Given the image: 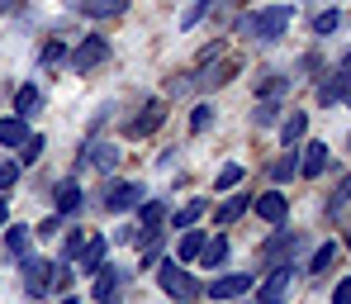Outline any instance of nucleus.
Returning a JSON list of instances; mask_svg holds the SVG:
<instances>
[{"label":"nucleus","mask_w":351,"mask_h":304,"mask_svg":"<svg viewBox=\"0 0 351 304\" xmlns=\"http://www.w3.org/2000/svg\"><path fill=\"white\" fill-rule=\"evenodd\" d=\"M62 304H81V300H76V295H71V290H66V295H62Z\"/></svg>","instance_id":"49530a36"},{"label":"nucleus","mask_w":351,"mask_h":304,"mask_svg":"<svg viewBox=\"0 0 351 304\" xmlns=\"http://www.w3.org/2000/svg\"><path fill=\"white\" fill-rule=\"evenodd\" d=\"M294 76H280V71H266L261 81H256V100H276V95H285L290 91Z\"/></svg>","instance_id":"cd10ccee"},{"label":"nucleus","mask_w":351,"mask_h":304,"mask_svg":"<svg viewBox=\"0 0 351 304\" xmlns=\"http://www.w3.org/2000/svg\"><path fill=\"white\" fill-rule=\"evenodd\" d=\"M10 224V204H5V195H0V229Z\"/></svg>","instance_id":"c03bdc74"},{"label":"nucleus","mask_w":351,"mask_h":304,"mask_svg":"<svg viewBox=\"0 0 351 304\" xmlns=\"http://www.w3.org/2000/svg\"><path fill=\"white\" fill-rule=\"evenodd\" d=\"M347 204H351V172L337 181V190L328 195V219H342V209H347Z\"/></svg>","instance_id":"7c9ffc66"},{"label":"nucleus","mask_w":351,"mask_h":304,"mask_svg":"<svg viewBox=\"0 0 351 304\" xmlns=\"http://www.w3.org/2000/svg\"><path fill=\"white\" fill-rule=\"evenodd\" d=\"M347 91H351V53H342V67L328 81H318V105H337V100H347Z\"/></svg>","instance_id":"9b49d317"},{"label":"nucleus","mask_w":351,"mask_h":304,"mask_svg":"<svg viewBox=\"0 0 351 304\" xmlns=\"http://www.w3.org/2000/svg\"><path fill=\"white\" fill-rule=\"evenodd\" d=\"M294 290V261H276L271 276L256 285V304H285Z\"/></svg>","instance_id":"20e7f679"},{"label":"nucleus","mask_w":351,"mask_h":304,"mask_svg":"<svg viewBox=\"0 0 351 304\" xmlns=\"http://www.w3.org/2000/svg\"><path fill=\"white\" fill-rule=\"evenodd\" d=\"M242 176H247V172H242L237 162H228V167L214 176V190H233V185H242Z\"/></svg>","instance_id":"e433bc0d"},{"label":"nucleus","mask_w":351,"mask_h":304,"mask_svg":"<svg viewBox=\"0 0 351 304\" xmlns=\"http://www.w3.org/2000/svg\"><path fill=\"white\" fill-rule=\"evenodd\" d=\"M347 252H351V233H347Z\"/></svg>","instance_id":"8fccbe9b"},{"label":"nucleus","mask_w":351,"mask_h":304,"mask_svg":"<svg viewBox=\"0 0 351 304\" xmlns=\"http://www.w3.org/2000/svg\"><path fill=\"white\" fill-rule=\"evenodd\" d=\"M105 261H110V238H105V233H95V238H86V247H81L76 271H81V276H95Z\"/></svg>","instance_id":"f8f14e48"},{"label":"nucleus","mask_w":351,"mask_h":304,"mask_svg":"<svg viewBox=\"0 0 351 304\" xmlns=\"http://www.w3.org/2000/svg\"><path fill=\"white\" fill-rule=\"evenodd\" d=\"M76 14H90V19H119L128 10V0H66Z\"/></svg>","instance_id":"dca6fc26"},{"label":"nucleus","mask_w":351,"mask_h":304,"mask_svg":"<svg viewBox=\"0 0 351 304\" xmlns=\"http://www.w3.org/2000/svg\"><path fill=\"white\" fill-rule=\"evenodd\" d=\"M14 181H19V162H0V195L14 190Z\"/></svg>","instance_id":"a19ab883"},{"label":"nucleus","mask_w":351,"mask_h":304,"mask_svg":"<svg viewBox=\"0 0 351 304\" xmlns=\"http://www.w3.org/2000/svg\"><path fill=\"white\" fill-rule=\"evenodd\" d=\"M105 58H110V38H105V34H86V38L71 48L66 67H71L76 76H86V71H95V67H100Z\"/></svg>","instance_id":"7ed1b4c3"},{"label":"nucleus","mask_w":351,"mask_h":304,"mask_svg":"<svg viewBox=\"0 0 351 304\" xmlns=\"http://www.w3.org/2000/svg\"><path fill=\"white\" fill-rule=\"evenodd\" d=\"M304 157H299V176L304 181H318L323 172H328V143H308V148H299Z\"/></svg>","instance_id":"4468645a"},{"label":"nucleus","mask_w":351,"mask_h":304,"mask_svg":"<svg viewBox=\"0 0 351 304\" xmlns=\"http://www.w3.org/2000/svg\"><path fill=\"white\" fill-rule=\"evenodd\" d=\"M157 285H162V295L167 300H176V304H195L199 295H204V285L190 276V266L185 261H157Z\"/></svg>","instance_id":"f03ea898"},{"label":"nucleus","mask_w":351,"mask_h":304,"mask_svg":"<svg viewBox=\"0 0 351 304\" xmlns=\"http://www.w3.org/2000/svg\"><path fill=\"white\" fill-rule=\"evenodd\" d=\"M100 304H119V295H110V300H100Z\"/></svg>","instance_id":"de8ad7c7"},{"label":"nucleus","mask_w":351,"mask_h":304,"mask_svg":"<svg viewBox=\"0 0 351 304\" xmlns=\"http://www.w3.org/2000/svg\"><path fill=\"white\" fill-rule=\"evenodd\" d=\"M199 219H204V200H190V204H185V209L171 219V229H195Z\"/></svg>","instance_id":"72a5a7b5"},{"label":"nucleus","mask_w":351,"mask_h":304,"mask_svg":"<svg viewBox=\"0 0 351 304\" xmlns=\"http://www.w3.org/2000/svg\"><path fill=\"white\" fill-rule=\"evenodd\" d=\"M347 105H351V91H347Z\"/></svg>","instance_id":"3c124183"},{"label":"nucleus","mask_w":351,"mask_h":304,"mask_svg":"<svg viewBox=\"0 0 351 304\" xmlns=\"http://www.w3.org/2000/svg\"><path fill=\"white\" fill-rule=\"evenodd\" d=\"M299 176V148H285V157H276L271 162V181L276 185H290Z\"/></svg>","instance_id":"4be33fe9"},{"label":"nucleus","mask_w":351,"mask_h":304,"mask_svg":"<svg viewBox=\"0 0 351 304\" xmlns=\"http://www.w3.org/2000/svg\"><path fill=\"white\" fill-rule=\"evenodd\" d=\"M280 119H285L280 100H256V105H252V124H256V128H280Z\"/></svg>","instance_id":"5701e85b"},{"label":"nucleus","mask_w":351,"mask_h":304,"mask_svg":"<svg viewBox=\"0 0 351 304\" xmlns=\"http://www.w3.org/2000/svg\"><path fill=\"white\" fill-rule=\"evenodd\" d=\"M29 138V119L24 115H0V148H19Z\"/></svg>","instance_id":"aec40b11"},{"label":"nucleus","mask_w":351,"mask_h":304,"mask_svg":"<svg viewBox=\"0 0 351 304\" xmlns=\"http://www.w3.org/2000/svg\"><path fill=\"white\" fill-rule=\"evenodd\" d=\"M86 167H95L100 176H110L119 167V148L114 143H90V148H86Z\"/></svg>","instance_id":"6ab92c4d"},{"label":"nucleus","mask_w":351,"mask_h":304,"mask_svg":"<svg viewBox=\"0 0 351 304\" xmlns=\"http://www.w3.org/2000/svg\"><path fill=\"white\" fill-rule=\"evenodd\" d=\"M195 91V71H176L167 76V95H190Z\"/></svg>","instance_id":"4c0bfd02"},{"label":"nucleus","mask_w":351,"mask_h":304,"mask_svg":"<svg viewBox=\"0 0 351 304\" xmlns=\"http://www.w3.org/2000/svg\"><path fill=\"white\" fill-rule=\"evenodd\" d=\"M38 105H43V91H38L34 81H24V86L14 91V115H24V119H29V115H38Z\"/></svg>","instance_id":"b1692460"},{"label":"nucleus","mask_w":351,"mask_h":304,"mask_svg":"<svg viewBox=\"0 0 351 304\" xmlns=\"http://www.w3.org/2000/svg\"><path fill=\"white\" fill-rule=\"evenodd\" d=\"M237 71H242V58H223L219 67H209V71H195V91H219V86H228Z\"/></svg>","instance_id":"ddd939ff"},{"label":"nucleus","mask_w":351,"mask_h":304,"mask_svg":"<svg viewBox=\"0 0 351 304\" xmlns=\"http://www.w3.org/2000/svg\"><path fill=\"white\" fill-rule=\"evenodd\" d=\"M119 281H123V271L105 261V266L95 271V285H90V295H95V304H100V300H110V295H119Z\"/></svg>","instance_id":"412c9836"},{"label":"nucleus","mask_w":351,"mask_h":304,"mask_svg":"<svg viewBox=\"0 0 351 304\" xmlns=\"http://www.w3.org/2000/svg\"><path fill=\"white\" fill-rule=\"evenodd\" d=\"M252 214H256L261 224H271V229H276V224H285V219H290V195H285V190H266V195H256V200H252Z\"/></svg>","instance_id":"1a4fd4ad"},{"label":"nucleus","mask_w":351,"mask_h":304,"mask_svg":"<svg viewBox=\"0 0 351 304\" xmlns=\"http://www.w3.org/2000/svg\"><path fill=\"white\" fill-rule=\"evenodd\" d=\"M304 133H308V115H299V110H290V115L280 119V143H285V148H294V143H299Z\"/></svg>","instance_id":"bb28decb"},{"label":"nucleus","mask_w":351,"mask_h":304,"mask_svg":"<svg viewBox=\"0 0 351 304\" xmlns=\"http://www.w3.org/2000/svg\"><path fill=\"white\" fill-rule=\"evenodd\" d=\"M294 247H304V238H299V233H290L285 224H276V233H271L266 243L256 247V257H261L266 266H276V261H290V252H294Z\"/></svg>","instance_id":"6e6552de"},{"label":"nucleus","mask_w":351,"mask_h":304,"mask_svg":"<svg viewBox=\"0 0 351 304\" xmlns=\"http://www.w3.org/2000/svg\"><path fill=\"white\" fill-rule=\"evenodd\" d=\"M247 209H252V195H247V190H242V195H228V200L214 209V224H219V229H233Z\"/></svg>","instance_id":"a211bd4d"},{"label":"nucleus","mask_w":351,"mask_h":304,"mask_svg":"<svg viewBox=\"0 0 351 304\" xmlns=\"http://www.w3.org/2000/svg\"><path fill=\"white\" fill-rule=\"evenodd\" d=\"M209 243V233L204 229H180V243H176V261H185V266H195L199 261V252Z\"/></svg>","instance_id":"f3484780"},{"label":"nucleus","mask_w":351,"mask_h":304,"mask_svg":"<svg viewBox=\"0 0 351 304\" xmlns=\"http://www.w3.org/2000/svg\"><path fill=\"white\" fill-rule=\"evenodd\" d=\"M29 243H34V229H24V224L5 229V247H10V257H29Z\"/></svg>","instance_id":"c85d7f7f"},{"label":"nucleus","mask_w":351,"mask_h":304,"mask_svg":"<svg viewBox=\"0 0 351 304\" xmlns=\"http://www.w3.org/2000/svg\"><path fill=\"white\" fill-rule=\"evenodd\" d=\"M347 152H351V133H347Z\"/></svg>","instance_id":"09e8293b"},{"label":"nucleus","mask_w":351,"mask_h":304,"mask_svg":"<svg viewBox=\"0 0 351 304\" xmlns=\"http://www.w3.org/2000/svg\"><path fill=\"white\" fill-rule=\"evenodd\" d=\"M247 290H252V276H247V271H233V276H214L204 295L214 304H228V300H242Z\"/></svg>","instance_id":"9d476101"},{"label":"nucleus","mask_w":351,"mask_h":304,"mask_svg":"<svg viewBox=\"0 0 351 304\" xmlns=\"http://www.w3.org/2000/svg\"><path fill=\"white\" fill-rule=\"evenodd\" d=\"M71 58V53H66V43H62V38H48V43H43V67H53V62H66Z\"/></svg>","instance_id":"58836bf2"},{"label":"nucleus","mask_w":351,"mask_h":304,"mask_svg":"<svg viewBox=\"0 0 351 304\" xmlns=\"http://www.w3.org/2000/svg\"><path fill=\"white\" fill-rule=\"evenodd\" d=\"M214 119H219V110H214L209 100H199V105L190 110V133H204V128H209Z\"/></svg>","instance_id":"473e14b6"},{"label":"nucleus","mask_w":351,"mask_h":304,"mask_svg":"<svg viewBox=\"0 0 351 304\" xmlns=\"http://www.w3.org/2000/svg\"><path fill=\"white\" fill-rule=\"evenodd\" d=\"M162 224H167V204H162V200H143V204H138V229L157 233Z\"/></svg>","instance_id":"393cba45"},{"label":"nucleus","mask_w":351,"mask_h":304,"mask_svg":"<svg viewBox=\"0 0 351 304\" xmlns=\"http://www.w3.org/2000/svg\"><path fill=\"white\" fill-rule=\"evenodd\" d=\"M62 233V214H53V219H43L38 229H34V238H58Z\"/></svg>","instance_id":"79ce46f5"},{"label":"nucleus","mask_w":351,"mask_h":304,"mask_svg":"<svg viewBox=\"0 0 351 304\" xmlns=\"http://www.w3.org/2000/svg\"><path fill=\"white\" fill-rule=\"evenodd\" d=\"M53 266L58 261H48V257H19V276H24V290L29 295H48L53 290Z\"/></svg>","instance_id":"0eeeda50"},{"label":"nucleus","mask_w":351,"mask_h":304,"mask_svg":"<svg viewBox=\"0 0 351 304\" xmlns=\"http://www.w3.org/2000/svg\"><path fill=\"white\" fill-rule=\"evenodd\" d=\"M290 24H294V5H266V10L242 14L237 19V34L252 38V43H276V38L290 34Z\"/></svg>","instance_id":"f257e3e1"},{"label":"nucleus","mask_w":351,"mask_h":304,"mask_svg":"<svg viewBox=\"0 0 351 304\" xmlns=\"http://www.w3.org/2000/svg\"><path fill=\"white\" fill-rule=\"evenodd\" d=\"M228 261V238L223 233H214L209 243H204V252H199V266H209V271H219Z\"/></svg>","instance_id":"a878e982"},{"label":"nucleus","mask_w":351,"mask_h":304,"mask_svg":"<svg viewBox=\"0 0 351 304\" xmlns=\"http://www.w3.org/2000/svg\"><path fill=\"white\" fill-rule=\"evenodd\" d=\"M81 247H86V233H81V229H66V233H62V261H76Z\"/></svg>","instance_id":"f704fd0d"},{"label":"nucleus","mask_w":351,"mask_h":304,"mask_svg":"<svg viewBox=\"0 0 351 304\" xmlns=\"http://www.w3.org/2000/svg\"><path fill=\"white\" fill-rule=\"evenodd\" d=\"M14 5H19V0H0V14H10V10H14Z\"/></svg>","instance_id":"a18cd8bd"},{"label":"nucleus","mask_w":351,"mask_h":304,"mask_svg":"<svg viewBox=\"0 0 351 304\" xmlns=\"http://www.w3.org/2000/svg\"><path fill=\"white\" fill-rule=\"evenodd\" d=\"M53 204H58V214H62V219H71V214H76V209L86 204V195H81V185L66 176V181L53 185Z\"/></svg>","instance_id":"2eb2a0df"},{"label":"nucleus","mask_w":351,"mask_h":304,"mask_svg":"<svg viewBox=\"0 0 351 304\" xmlns=\"http://www.w3.org/2000/svg\"><path fill=\"white\" fill-rule=\"evenodd\" d=\"M143 200H147L143 181H110V185H105V195H100V204H105L110 214H128V209H138Z\"/></svg>","instance_id":"39448f33"},{"label":"nucleus","mask_w":351,"mask_h":304,"mask_svg":"<svg viewBox=\"0 0 351 304\" xmlns=\"http://www.w3.org/2000/svg\"><path fill=\"white\" fill-rule=\"evenodd\" d=\"M162 124H167V100L152 95V100H143V110H138L133 119L123 124V133H128V138H152Z\"/></svg>","instance_id":"423d86ee"},{"label":"nucleus","mask_w":351,"mask_h":304,"mask_svg":"<svg viewBox=\"0 0 351 304\" xmlns=\"http://www.w3.org/2000/svg\"><path fill=\"white\" fill-rule=\"evenodd\" d=\"M38 157H43V133H29V138L14 148V162H19V167H34Z\"/></svg>","instance_id":"c756f323"},{"label":"nucleus","mask_w":351,"mask_h":304,"mask_svg":"<svg viewBox=\"0 0 351 304\" xmlns=\"http://www.w3.org/2000/svg\"><path fill=\"white\" fill-rule=\"evenodd\" d=\"M332 261H337V243L328 238L323 247H313V257H308V276H323V271H328Z\"/></svg>","instance_id":"2f4dec72"},{"label":"nucleus","mask_w":351,"mask_h":304,"mask_svg":"<svg viewBox=\"0 0 351 304\" xmlns=\"http://www.w3.org/2000/svg\"><path fill=\"white\" fill-rule=\"evenodd\" d=\"M337 24H342V14H337V10H323V14L313 19V34H318V38H328V34H332Z\"/></svg>","instance_id":"ea45409f"},{"label":"nucleus","mask_w":351,"mask_h":304,"mask_svg":"<svg viewBox=\"0 0 351 304\" xmlns=\"http://www.w3.org/2000/svg\"><path fill=\"white\" fill-rule=\"evenodd\" d=\"M332 304H351V276H342V281L332 285Z\"/></svg>","instance_id":"37998d69"},{"label":"nucleus","mask_w":351,"mask_h":304,"mask_svg":"<svg viewBox=\"0 0 351 304\" xmlns=\"http://www.w3.org/2000/svg\"><path fill=\"white\" fill-rule=\"evenodd\" d=\"M204 14H209V0H190V5H185V14H180V34H190Z\"/></svg>","instance_id":"c9c22d12"}]
</instances>
